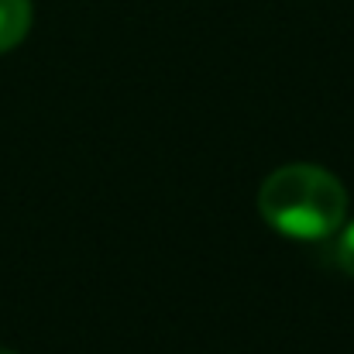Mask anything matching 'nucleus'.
<instances>
[{
	"label": "nucleus",
	"mask_w": 354,
	"mask_h": 354,
	"mask_svg": "<svg viewBox=\"0 0 354 354\" xmlns=\"http://www.w3.org/2000/svg\"><path fill=\"white\" fill-rule=\"evenodd\" d=\"M258 210L279 234L324 241L337 234L348 217V189L320 165H282L261 183Z\"/></svg>",
	"instance_id": "f257e3e1"
},
{
	"label": "nucleus",
	"mask_w": 354,
	"mask_h": 354,
	"mask_svg": "<svg viewBox=\"0 0 354 354\" xmlns=\"http://www.w3.org/2000/svg\"><path fill=\"white\" fill-rule=\"evenodd\" d=\"M31 28V0H0V55L17 48Z\"/></svg>",
	"instance_id": "f03ea898"
},
{
	"label": "nucleus",
	"mask_w": 354,
	"mask_h": 354,
	"mask_svg": "<svg viewBox=\"0 0 354 354\" xmlns=\"http://www.w3.org/2000/svg\"><path fill=\"white\" fill-rule=\"evenodd\" d=\"M337 265L354 279V221L337 237Z\"/></svg>",
	"instance_id": "7ed1b4c3"
},
{
	"label": "nucleus",
	"mask_w": 354,
	"mask_h": 354,
	"mask_svg": "<svg viewBox=\"0 0 354 354\" xmlns=\"http://www.w3.org/2000/svg\"><path fill=\"white\" fill-rule=\"evenodd\" d=\"M0 354H17V351H7V348H0Z\"/></svg>",
	"instance_id": "20e7f679"
}]
</instances>
